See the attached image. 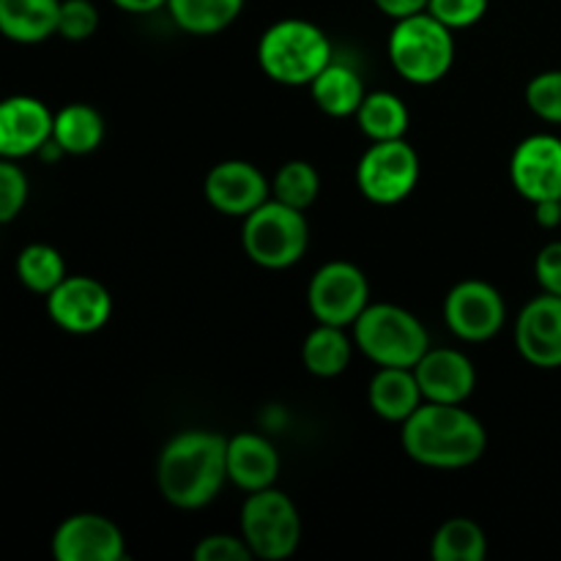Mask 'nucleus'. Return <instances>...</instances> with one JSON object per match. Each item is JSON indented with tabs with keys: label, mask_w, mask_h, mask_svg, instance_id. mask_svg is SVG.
Instances as JSON below:
<instances>
[{
	"label": "nucleus",
	"mask_w": 561,
	"mask_h": 561,
	"mask_svg": "<svg viewBox=\"0 0 561 561\" xmlns=\"http://www.w3.org/2000/svg\"><path fill=\"white\" fill-rule=\"evenodd\" d=\"M332 60L334 49L327 33L299 16L268 25L257 42V64L263 75L279 85H310Z\"/></svg>",
	"instance_id": "obj_3"
},
{
	"label": "nucleus",
	"mask_w": 561,
	"mask_h": 561,
	"mask_svg": "<svg viewBox=\"0 0 561 561\" xmlns=\"http://www.w3.org/2000/svg\"><path fill=\"white\" fill-rule=\"evenodd\" d=\"M16 277L33 294H53L60 283L66 279V263L55 247L49 244H27L25 250L16 255Z\"/></svg>",
	"instance_id": "obj_27"
},
{
	"label": "nucleus",
	"mask_w": 561,
	"mask_h": 561,
	"mask_svg": "<svg viewBox=\"0 0 561 561\" xmlns=\"http://www.w3.org/2000/svg\"><path fill=\"white\" fill-rule=\"evenodd\" d=\"M409 107L392 91L367 93L365 102L356 110V124L370 142L400 140L409 131Z\"/></svg>",
	"instance_id": "obj_24"
},
{
	"label": "nucleus",
	"mask_w": 561,
	"mask_h": 561,
	"mask_svg": "<svg viewBox=\"0 0 561 561\" xmlns=\"http://www.w3.org/2000/svg\"><path fill=\"white\" fill-rule=\"evenodd\" d=\"M27 175L14 159L0 157V225L11 222L22 214L27 203Z\"/></svg>",
	"instance_id": "obj_30"
},
{
	"label": "nucleus",
	"mask_w": 561,
	"mask_h": 561,
	"mask_svg": "<svg viewBox=\"0 0 561 561\" xmlns=\"http://www.w3.org/2000/svg\"><path fill=\"white\" fill-rule=\"evenodd\" d=\"M491 0H431L427 11L449 31H463V27L477 25L488 14Z\"/></svg>",
	"instance_id": "obj_32"
},
{
	"label": "nucleus",
	"mask_w": 561,
	"mask_h": 561,
	"mask_svg": "<svg viewBox=\"0 0 561 561\" xmlns=\"http://www.w3.org/2000/svg\"><path fill=\"white\" fill-rule=\"evenodd\" d=\"M354 345L378 367H414L431 348L427 329L414 312L370 301L351 327Z\"/></svg>",
	"instance_id": "obj_4"
},
{
	"label": "nucleus",
	"mask_w": 561,
	"mask_h": 561,
	"mask_svg": "<svg viewBox=\"0 0 561 561\" xmlns=\"http://www.w3.org/2000/svg\"><path fill=\"white\" fill-rule=\"evenodd\" d=\"M403 453L427 469H466L488 449V431L463 403H425L403 422Z\"/></svg>",
	"instance_id": "obj_2"
},
{
	"label": "nucleus",
	"mask_w": 561,
	"mask_h": 561,
	"mask_svg": "<svg viewBox=\"0 0 561 561\" xmlns=\"http://www.w3.org/2000/svg\"><path fill=\"white\" fill-rule=\"evenodd\" d=\"M422 398L431 403H466L477 387V370L458 348H427L414 365Z\"/></svg>",
	"instance_id": "obj_17"
},
{
	"label": "nucleus",
	"mask_w": 561,
	"mask_h": 561,
	"mask_svg": "<svg viewBox=\"0 0 561 561\" xmlns=\"http://www.w3.org/2000/svg\"><path fill=\"white\" fill-rule=\"evenodd\" d=\"M279 474V453L257 433L228 438V482L247 493L272 488Z\"/></svg>",
	"instance_id": "obj_18"
},
{
	"label": "nucleus",
	"mask_w": 561,
	"mask_h": 561,
	"mask_svg": "<svg viewBox=\"0 0 561 561\" xmlns=\"http://www.w3.org/2000/svg\"><path fill=\"white\" fill-rule=\"evenodd\" d=\"M510 181L515 192L531 206L561 197V137L529 135L515 146L510 157Z\"/></svg>",
	"instance_id": "obj_11"
},
{
	"label": "nucleus",
	"mask_w": 561,
	"mask_h": 561,
	"mask_svg": "<svg viewBox=\"0 0 561 561\" xmlns=\"http://www.w3.org/2000/svg\"><path fill=\"white\" fill-rule=\"evenodd\" d=\"M389 60L403 80L436 85L455 64V36L431 11L394 20L389 33Z\"/></svg>",
	"instance_id": "obj_5"
},
{
	"label": "nucleus",
	"mask_w": 561,
	"mask_h": 561,
	"mask_svg": "<svg viewBox=\"0 0 561 561\" xmlns=\"http://www.w3.org/2000/svg\"><path fill=\"white\" fill-rule=\"evenodd\" d=\"M318 190H321V175L305 159H290L283 168L277 170L272 181V197L274 201L285 203L290 208H310L316 203Z\"/></svg>",
	"instance_id": "obj_28"
},
{
	"label": "nucleus",
	"mask_w": 561,
	"mask_h": 561,
	"mask_svg": "<svg viewBox=\"0 0 561 561\" xmlns=\"http://www.w3.org/2000/svg\"><path fill=\"white\" fill-rule=\"evenodd\" d=\"M195 561H250L252 557L250 546L244 537L236 535H208L192 551Z\"/></svg>",
	"instance_id": "obj_33"
},
{
	"label": "nucleus",
	"mask_w": 561,
	"mask_h": 561,
	"mask_svg": "<svg viewBox=\"0 0 561 561\" xmlns=\"http://www.w3.org/2000/svg\"><path fill=\"white\" fill-rule=\"evenodd\" d=\"M444 321L458 340L485 343L502 332L507 305L496 285L485 279H463L444 299Z\"/></svg>",
	"instance_id": "obj_10"
},
{
	"label": "nucleus",
	"mask_w": 561,
	"mask_h": 561,
	"mask_svg": "<svg viewBox=\"0 0 561 561\" xmlns=\"http://www.w3.org/2000/svg\"><path fill=\"white\" fill-rule=\"evenodd\" d=\"M159 493L179 510H201L228 482V438L211 431H184L164 444L157 463Z\"/></svg>",
	"instance_id": "obj_1"
},
{
	"label": "nucleus",
	"mask_w": 561,
	"mask_h": 561,
	"mask_svg": "<svg viewBox=\"0 0 561 561\" xmlns=\"http://www.w3.org/2000/svg\"><path fill=\"white\" fill-rule=\"evenodd\" d=\"M559 201H561V197H559Z\"/></svg>",
	"instance_id": "obj_38"
},
{
	"label": "nucleus",
	"mask_w": 561,
	"mask_h": 561,
	"mask_svg": "<svg viewBox=\"0 0 561 561\" xmlns=\"http://www.w3.org/2000/svg\"><path fill=\"white\" fill-rule=\"evenodd\" d=\"M515 348L540 370L561 367V296L546 294L529 301L515 321Z\"/></svg>",
	"instance_id": "obj_15"
},
{
	"label": "nucleus",
	"mask_w": 561,
	"mask_h": 561,
	"mask_svg": "<svg viewBox=\"0 0 561 561\" xmlns=\"http://www.w3.org/2000/svg\"><path fill=\"white\" fill-rule=\"evenodd\" d=\"M367 398H370V409L381 420L400 422V425L425 403L414 367H378L370 389H367Z\"/></svg>",
	"instance_id": "obj_19"
},
{
	"label": "nucleus",
	"mask_w": 561,
	"mask_h": 561,
	"mask_svg": "<svg viewBox=\"0 0 561 561\" xmlns=\"http://www.w3.org/2000/svg\"><path fill=\"white\" fill-rule=\"evenodd\" d=\"M526 104L546 124H561V69L531 77L526 85Z\"/></svg>",
	"instance_id": "obj_29"
},
{
	"label": "nucleus",
	"mask_w": 561,
	"mask_h": 561,
	"mask_svg": "<svg viewBox=\"0 0 561 561\" xmlns=\"http://www.w3.org/2000/svg\"><path fill=\"white\" fill-rule=\"evenodd\" d=\"M241 244L252 263L263 268H288L301 261L310 244V225L305 211L268 197L244 217Z\"/></svg>",
	"instance_id": "obj_6"
},
{
	"label": "nucleus",
	"mask_w": 561,
	"mask_h": 561,
	"mask_svg": "<svg viewBox=\"0 0 561 561\" xmlns=\"http://www.w3.org/2000/svg\"><path fill=\"white\" fill-rule=\"evenodd\" d=\"M203 192L214 211L244 219L247 214H252L272 197V184L252 162L225 159L208 170Z\"/></svg>",
	"instance_id": "obj_14"
},
{
	"label": "nucleus",
	"mask_w": 561,
	"mask_h": 561,
	"mask_svg": "<svg viewBox=\"0 0 561 561\" xmlns=\"http://www.w3.org/2000/svg\"><path fill=\"white\" fill-rule=\"evenodd\" d=\"M60 0H0V36L16 44H42L58 36Z\"/></svg>",
	"instance_id": "obj_20"
},
{
	"label": "nucleus",
	"mask_w": 561,
	"mask_h": 561,
	"mask_svg": "<svg viewBox=\"0 0 561 561\" xmlns=\"http://www.w3.org/2000/svg\"><path fill=\"white\" fill-rule=\"evenodd\" d=\"M53 557L58 561H121L126 559V542L107 515L77 513L55 529Z\"/></svg>",
	"instance_id": "obj_13"
},
{
	"label": "nucleus",
	"mask_w": 561,
	"mask_h": 561,
	"mask_svg": "<svg viewBox=\"0 0 561 561\" xmlns=\"http://www.w3.org/2000/svg\"><path fill=\"white\" fill-rule=\"evenodd\" d=\"M420 184V153L405 137L370 142L356 164V186L376 206L405 201Z\"/></svg>",
	"instance_id": "obj_8"
},
{
	"label": "nucleus",
	"mask_w": 561,
	"mask_h": 561,
	"mask_svg": "<svg viewBox=\"0 0 561 561\" xmlns=\"http://www.w3.org/2000/svg\"><path fill=\"white\" fill-rule=\"evenodd\" d=\"M47 316L58 329L69 334H93L107 327L113 316V296L99 279L69 277L47 294Z\"/></svg>",
	"instance_id": "obj_12"
},
{
	"label": "nucleus",
	"mask_w": 561,
	"mask_h": 561,
	"mask_svg": "<svg viewBox=\"0 0 561 561\" xmlns=\"http://www.w3.org/2000/svg\"><path fill=\"white\" fill-rule=\"evenodd\" d=\"M99 27V9L93 0H60L58 36L66 42H88Z\"/></svg>",
	"instance_id": "obj_31"
},
{
	"label": "nucleus",
	"mask_w": 561,
	"mask_h": 561,
	"mask_svg": "<svg viewBox=\"0 0 561 561\" xmlns=\"http://www.w3.org/2000/svg\"><path fill=\"white\" fill-rule=\"evenodd\" d=\"M433 561H482L488 557V537L477 520L449 518L431 540Z\"/></svg>",
	"instance_id": "obj_26"
},
{
	"label": "nucleus",
	"mask_w": 561,
	"mask_h": 561,
	"mask_svg": "<svg viewBox=\"0 0 561 561\" xmlns=\"http://www.w3.org/2000/svg\"><path fill=\"white\" fill-rule=\"evenodd\" d=\"M241 537L257 559L283 561L294 557L301 542L299 510L290 496L274 488L250 493L241 507Z\"/></svg>",
	"instance_id": "obj_7"
},
{
	"label": "nucleus",
	"mask_w": 561,
	"mask_h": 561,
	"mask_svg": "<svg viewBox=\"0 0 561 561\" xmlns=\"http://www.w3.org/2000/svg\"><path fill=\"white\" fill-rule=\"evenodd\" d=\"M55 113L36 96L0 99V157L22 159L42 151L53 137Z\"/></svg>",
	"instance_id": "obj_16"
},
{
	"label": "nucleus",
	"mask_w": 561,
	"mask_h": 561,
	"mask_svg": "<svg viewBox=\"0 0 561 561\" xmlns=\"http://www.w3.org/2000/svg\"><path fill=\"white\" fill-rule=\"evenodd\" d=\"M113 5L129 14H151V11L168 9V0H113Z\"/></svg>",
	"instance_id": "obj_37"
},
{
	"label": "nucleus",
	"mask_w": 561,
	"mask_h": 561,
	"mask_svg": "<svg viewBox=\"0 0 561 561\" xmlns=\"http://www.w3.org/2000/svg\"><path fill=\"white\" fill-rule=\"evenodd\" d=\"M312 102L318 104V110L332 118H348V115H356L359 104L365 102L367 91L365 82H362L359 71L348 64H332L310 82Z\"/></svg>",
	"instance_id": "obj_21"
},
{
	"label": "nucleus",
	"mask_w": 561,
	"mask_h": 561,
	"mask_svg": "<svg viewBox=\"0 0 561 561\" xmlns=\"http://www.w3.org/2000/svg\"><path fill=\"white\" fill-rule=\"evenodd\" d=\"M53 140L60 151L71 157L93 153L104 140V118L96 107L85 102H71L55 113Z\"/></svg>",
	"instance_id": "obj_22"
},
{
	"label": "nucleus",
	"mask_w": 561,
	"mask_h": 561,
	"mask_svg": "<svg viewBox=\"0 0 561 561\" xmlns=\"http://www.w3.org/2000/svg\"><path fill=\"white\" fill-rule=\"evenodd\" d=\"M373 3H376L378 11L387 14L389 20H403V16L427 11V3H431V0H373Z\"/></svg>",
	"instance_id": "obj_35"
},
{
	"label": "nucleus",
	"mask_w": 561,
	"mask_h": 561,
	"mask_svg": "<svg viewBox=\"0 0 561 561\" xmlns=\"http://www.w3.org/2000/svg\"><path fill=\"white\" fill-rule=\"evenodd\" d=\"M247 0H168V14L192 36H214L233 25Z\"/></svg>",
	"instance_id": "obj_25"
},
{
	"label": "nucleus",
	"mask_w": 561,
	"mask_h": 561,
	"mask_svg": "<svg viewBox=\"0 0 561 561\" xmlns=\"http://www.w3.org/2000/svg\"><path fill=\"white\" fill-rule=\"evenodd\" d=\"M535 219L540 228L553 230L561 225V201H540L535 203Z\"/></svg>",
	"instance_id": "obj_36"
},
{
	"label": "nucleus",
	"mask_w": 561,
	"mask_h": 561,
	"mask_svg": "<svg viewBox=\"0 0 561 561\" xmlns=\"http://www.w3.org/2000/svg\"><path fill=\"white\" fill-rule=\"evenodd\" d=\"M535 277L546 294L561 296V241H551L537 252Z\"/></svg>",
	"instance_id": "obj_34"
},
{
	"label": "nucleus",
	"mask_w": 561,
	"mask_h": 561,
	"mask_svg": "<svg viewBox=\"0 0 561 561\" xmlns=\"http://www.w3.org/2000/svg\"><path fill=\"white\" fill-rule=\"evenodd\" d=\"M354 354V337L345 334V327L318 323L301 345V362L318 378H334L348 370Z\"/></svg>",
	"instance_id": "obj_23"
},
{
	"label": "nucleus",
	"mask_w": 561,
	"mask_h": 561,
	"mask_svg": "<svg viewBox=\"0 0 561 561\" xmlns=\"http://www.w3.org/2000/svg\"><path fill=\"white\" fill-rule=\"evenodd\" d=\"M307 305L318 323L332 327H354L356 318L370 305V283L365 272L348 261L323 263L310 279Z\"/></svg>",
	"instance_id": "obj_9"
}]
</instances>
